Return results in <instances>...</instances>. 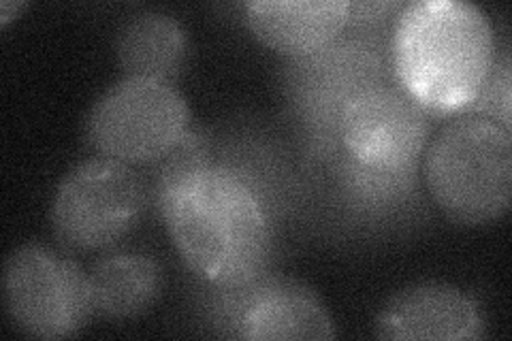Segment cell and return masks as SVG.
<instances>
[{"label":"cell","mask_w":512,"mask_h":341,"mask_svg":"<svg viewBox=\"0 0 512 341\" xmlns=\"http://www.w3.org/2000/svg\"><path fill=\"white\" fill-rule=\"evenodd\" d=\"M186 265L214 286L244 288L269 258L271 233L254 190L229 169L207 167L158 201Z\"/></svg>","instance_id":"1"},{"label":"cell","mask_w":512,"mask_h":341,"mask_svg":"<svg viewBox=\"0 0 512 341\" xmlns=\"http://www.w3.org/2000/svg\"><path fill=\"white\" fill-rule=\"evenodd\" d=\"M493 28L466 0H416L399 13L391 58L412 99L436 113L470 109L493 69Z\"/></svg>","instance_id":"2"},{"label":"cell","mask_w":512,"mask_h":341,"mask_svg":"<svg viewBox=\"0 0 512 341\" xmlns=\"http://www.w3.org/2000/svg\"><path fill=\"white\" fill-rule=\"evenodd\" d=\"M425 180L446 218L466 226L500 220L512 201V135L478 113L448 122L425 154Z\"/></svg>","instance_id":"3"},{"label":"cell","mask_w":512,"mask_h":341,"mask_svg":"<svg viewBox=\"0 0 512 341\" xmlns=\"http://www.w3.org/2000/svg\"><path fill=\"white\" fill-rule=\"evenodd\" d=\"M146 201V184L131 165L94 156L75 165L56 186L52 229L67 248L105 250L133 229Z\"/></svg>","instance_id":"4"},{"label":"cell","mask_w":512,"mask_h":341,"mask_svg":"<svg viewBox=\"0 0 512 341\" xmlns=\"http://www.w3.org/2000/svg\"><path fill=\"white\" fill-rule=\"evenodd\" d=\"M188 124V103L173 84L124 77L90 107L86 139L99 156L139 165L163 156Z\"/></svg>","instance_id":"5"},{"label":"cell","mask_w":512,"mask_h":341,"mask_svg":"<svg viewBox=\"0 0 512 341\" xmlns=\"http://www.w3.org/2000/svg\"><path fill=\"white\" fill-rule=\"evenodd\" d=\"M3 301L15 329L47 341L73 337L94 314L88 273L43 243H24L7 256Z\"/></svg>","instance_id":"6"},{"label":"cell","mask_w":512,"mask_h":341,"mask_svg":"<svg viewBox=\"0 0 512 341\" xmlns=\"http://www.w3.org/2000/svg\"><path fill=\"white\" fill-rule=\"evenodd\" d=\"M335 131L352 169L367 180H402L425 152L429 118L402 86L380 81L352 96Z\"/></svg>","instance_id":"7"},{"label":"cell","mask_w":512,"mask_h":341,"mask_svg":"<svg viewBox=\"0 0 512 341\" xmlns=\"http://www.w3.org/2000/svg\"><path fill=\"white\" fill-rule=\"evenodd\" d=\"M374 333L393 341H474L487 335V322L466 290L421 282L399 290L384 303Z\"/></svg>","instance_id":"8"},{"label":"cell","mask_w":512,"mask_h":341,"mask_svg":"<svg viewBox=\"0 0 512 341\" xmlns=\"http://www.w3.org/2000/svg\"><path fill=\"white\" fill-rule=\"evenodd\" d=\"M288 96L301 103L299 109L310 116H323L338 126L346 103L365 88L380 84V62L374 50L363 43H338L333 39L320 50L295 58L286 67Z\"/></svg>","instance_id":"9"},{"label":"cell","mask_w":512,"mask_h":341,"mask_svg":"<svg viewBox=\"0 0 512 341\" xmlns=\"http://www.w3.org/2000/svg\"><path fill=\"white\" fill-rule=\"evenodd\" d=\"M250 30L284 56H308L338 39L350 18L348 0H250Z\"/></svg>","instance_id":"10"},{"label":"cell","mask_w":512,"mask_h":341,"mask_svg":"<svg viewBox=\"0 0 512 341\" xmlns=\"http://www.w3.org/2000/svg\"><path fill=\"white\" fill-rule=\"evenodd\" d=\"M244 337L335 339V324L312 288L295 280H274L256 288L242 314Z\"/></svg>","instance_id":"11"},{"label":"cell","mask_w":512,"mask_h":341,"mask_svg":"<svg viewBox=\"0 0 512 341\" xmlns=\"http://www.w3.org/2000/svg\"><path fill=\"white\" fill-rule=\"evenodd\" d=\"M90 299L96 316L109 320L137 318L150 312L163 295V267L139 252H114L88 271Z\"/></svg>","instance_id":"12"},{"label":"cell","mask_w":512,"mask_h":341,"mask_svg":"<svg viewBox=\"0 0 512 341\" xmlns=\"http://www.w3.org/2000/svg\"><path fill=\"white\" fill-rule=\"evenodd\" d=\"M186 56V30L165 11H141L118 32L116 58L124 77L173 84L184 67Z\"/></svg>","instance_id":"13"},{"label":"cell","mask_w":512,"mask_h":341,"mask_svg":"<svg viewBox=\"0 0 512 341\" xmlns=\"http://www.w3.org/2000/svg\"><path fill=\"white\" fill-rule=\"evenodd\" d=\"M156 165V197L158 201L173 188L188 182L203 169L212 167L210 141L199 131H188L175 141L171 148L154 160Z\"/></svg>","instance_id":"14"},{"label":"cell","mask_w":512,"mask_h":341,"mask_svg":"<svg viewBox=\"0 0 512 341\" xmlns=\"http://www.w3.org/2000/svg\"><path fill=\"white\" fill-rule=\"evenodd\" d=\"M24 7L26 3H11V0H3V3H0V26H7L13 18H18Z\"/></svg>","instance_id":"15"}]
</instances>
